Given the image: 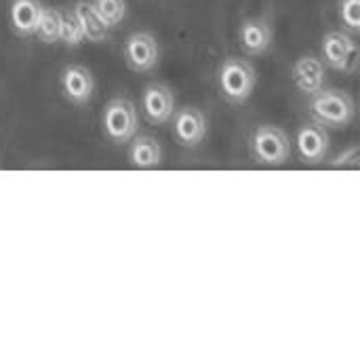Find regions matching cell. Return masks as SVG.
<instances>
[{
  "label": "cell",
  "instance_id": "obj_1",
  "mask_svg": "<svg viewBox=\"0 0 360 358\" xmlns=\"http://www.w3.org/2000/svg\"><path fill=\"white\" fill-rule=\"evenodd\" d=\"M308 110L314 122L325 129H344L354 120L356 103L354 97L340 89H323L308 97Z\"/></svg>",
  "mask_w": 360,
  "mask_h": 358
},
{
  "label": "cell",
  "instance_id": "obj_2",
  "mask_svg": "<svg viewBox=\"0 0 360 358\" xmlns=\"http://www.w3.org/2000/svg\"><path fill=\"white\" fill-rule=\"evenodd\" d=\"M257 84L255 65L243 57H228L219 63L217 70V87L226 101L232 106H243L249 101Z\"/></svg>",
  "mask_w": 360,
  "mask_h": 358
},
{
  "label": "cell",
  "instance_id": "obj_3",
  "mask_svg": "<svg viewBox=\"0 0 360 358\" xmlns=\"http://www.w3.org/2000/svg\"><path fill=\"white\" fill-rule=\"evenodd\" d=\"M101 131L108 141L116 146H127L139 131V112L133 99L124 95H114L101 110Z\"/></svg>",
  "mask_w": 360,
  "mask_h": 358
},
{
  "label": "cell",
  "instance_id": "obj_4",
  "mask_svg": "<svg viewBox=\"0 0 360 358\" xmlns=\"http://www.w3.org/2000/svg\"><path fill=\"white\" fill-rule=\"evenodd\" d=\"M249 152L255 162L276 167L291 158L293 143L285 129L276 124H259L249 137Z\"/></svg>",
  "mask_w": 360,
  "mask_h": 358
},
{
  "label": "cell",
  "instance_id": "obj_5",
  "mask_svg": "<svg viewBox=\"0 0 360 358\" xmlns=\"http://www.w3.org/2000/svg\"><path fill=\"white\" fill-rule=\"evenodd\" d=\"M321 59L327 68L352 74L359 65V42L346 30H331L321 40Z\"/></svg>",
  "mask_w": 360,
  "mask_h": 358
},
{
  "label": "cell",
  "instance_id": "obj_6",
  "mask_svg": "<svg viewBox=\"0 0 360 358\" xmlns=\"http://www.w3.org/2000/svg\"><path fill=\"white\" fill-rule=\"evenodd\" d=\"M122 53H124V61L127 65L137 72V74H146V72H152L158 61H160V46H158V40L152 32L148 30H137V32H131L124 40V46H122Z\"/></svg>",
  "mask_w": 360,
  "mask_h": 358
},
{
  "label": "cell",
  "instance_id": "obj_7",
  "mask_svg": "<svg viewBox=\"0 0 360 358\" xmlns=\"http://www.w3.org/2000/svg\"><path fill=\"white\" fill-rule=\"evenodd\" d=\"M331 150L329 131L319 122H306L295 133V154L304 165H321Z\"/></svg>",
  "mask_w": 360,
  "mask_h": 358
},
{
  "label": "cell",
  "instance_id": "obj_8",
  "mask_svg": "<svg viewBox=\"0 0 360 358\" xmlns=\"http://www.w3.org/2000/svg\"><path fill=\"white\" fill-rule=\"evenodd\" d=\"M171 122H173L175 141L184 148H190V150L198 148L209 133V120H207L205 112L200 108H194V106L177 110L173 114Z\"/></svg>",
  "mask_w": 360,
  "mask_h": 358
},
{
  "label": "cell",
  "instance_id": "obj_9",
  "mask_svg": "<svg viewBox=\"0 0 360 358\" xmlns=\"http://www.w3.org/2000/svg\"><path fill=\"white\" fill-rule=\"evenodd\" d=\"M59 87H61L63 97L72 106H86L95 95V76L86 65L68 63L61 70Z\"/></svg>",
  "mask_w": 360,
  "mask_h": 358
},
{
  "label": "cell",
  "instance_id": "obj_10",
  "mask_svg": "<svg viewBox=\"0 0 360 358\" xmlns=\"http://www.w3.org/2000/svg\"><path fill=\"white\" fill-rule=\"evenodd\" d=\"M141 112L154 127L171 122L175 114V93L162 82H150L141 93Z\"/></svg>",
  "mask_w": 360,
  "mask_h": 358
},
{
  "label": "cell",
  "instance_id": "obj_11",
  "mask_svg": "<svg viewBox=\"0 0 360 358\" xmlns=\"http://www.w3.org/2000/svg\"><path fill=\"white\" fill-rule=\"evenodd\" d=\"M274 42V27L266 17H247L238 27V44L243 53L262 57Z\"/></svg>",
  "mask_w": 360,
  "mask_h": 358
},
{
  "label": "cell",
  "instance_id": "obj_12",
  "mask_svg": "<svg viewBox=\"0 0 360 358\" xmlns=\"http://www.w3.org/2000/svg\"><path fill=\"white\" fill-rule=\"evenodd\" d=\"M291 78L300 93L312 97L327 87V65L316 55H302L291 68Z\"/></svg>",
  "mask_w": 360,
  "mask_h": 358
},
{
  "label": "cell",
  "instance_id": "obj_13",
  "mask_svg": "<svg viewBox=\"0 0 360 358\" xmlns=\"http://www.w3.org/2000/svg\"><path fill=\"white\" fill-rule=\"evenodd\" d=\"M42 0H11L8 4V23L15 36L32 38L36 34L40 15H42Z\"/></svg>",
  "mask_w": 360,
  "mask_h": 358
},
{
  "label": "cell",
  "instance_id": "obj_14",
  "mask_svg": "<svg viewBox=\"0 0 360 358\" xmlns=\"http://www.w3.org/2000/svg\"><path fill=\"white\" fill-rule=\"evenodd\" d=\"M127 146L129 165L135 169H154L162 162V146L148 133H137Z\"/></svg>",
  "mask_w": 360,
  "mask_h": 358
},
{
  "label": "cell",
  "instance_id": "obj_15",
  "mask_svg": "<svg viewBox=\"0 0 360 358\" xmlns=\"http://www.w3.org/2000/svg\"><path fill=\"white\" fill-rule=\"evenodd\" d=\"M72 13H74L78 25H80L84 42L101 44V42H105L110 38V27L101 21V17L97 15L91 0H76L74 6H72Z\"/></svg>",
  "mask_w": 360,
  "mask_h": 358
},
{
  "label": "cell",
  "instance_id": "obj_16",
  "mask_svg": "<svg viewBox=\"0 0 360 358\" xmlns=\"http://www.w3.org/2000/svg\"><path fill=\"white\" fill-rule=\"evenodd\" d=\"M59 32H61V8L44 4L34 36L44 44H59Z\"/></svg>",
  "mask_w": 360,
  "mask_h": 358
},
{
  "label": "cell",
  "instance_id": "obj_17",
  "mask_svg": "<svg viewBox=\"0 0 360 358\" xmlns=\"http://www.w3.org/2000/svg\"><path fill=\"white\" fill-rule=\"evenodd\" d=\"M91 4L95 6L97 15L101 17V21L110 30L118 27L124 21L127 13H129V2L127 0H91Z\"/></svg>",
  "mask_w": 360,
  "mask_h": 358
},
{
  "label": "cell",
  "instance_id": "obj_18",
  "mask_svg": "<svg viewBox=\"0 0 360 358\" xmlns=\"http://www.w3.org/2000/svg\"><path fill=\"white\" fill-rule=\"evenodd\" d=\"M59 44H65V46H80L84 44V36L80 32V25L70 11H61V32H59Z\"/></svg>",
  "mask_w": 360,
  "mask_h": 358
},
{
  "label": "cell",
  "instance_id": "obj_19",
  "mask_svg": "<svg viewBox=\"0 0 360 358\" xmlns=\"http://www.w3.org/2000/svg\"><path fill=\"white\" fill-rule=\"evenodd\" d=\"M338 13L344 30L356 36L360 32V0H340Z\"/></svg>",
  "mask_w": 360,
  "mask_h": 358
}]
</instances>
